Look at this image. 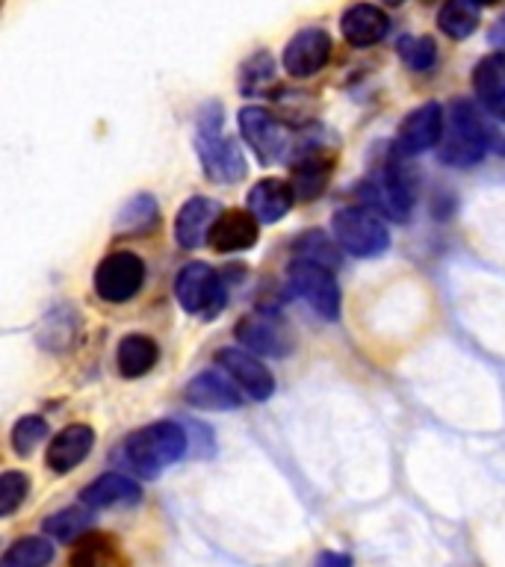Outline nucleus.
I'll return each instance as SVG.
<instances>
[{"label": "nucleus", "mask_w": 505, "mask_h": 567, "mask_svg": "<svg viewBox=\"0 0 505 567\" xmlns=\"http://www.w3.org/2000/svg\"><path fill=\"white\" fill-rule=\"evenodd\" d=\"M195 151L202 157L204 175L213 184H237L246 177V157L221 122V106L207 104L198 115V131H195Z\"/></svg>", "instance_id": "1"}, {"label": "nucleus", "mask_w": 505, "mask_h": 567, "mask_svg": "<svg viewBox=\"0 0 505 567\" xmlns=\"http://www.w3.org/2000/svg\"><path fill=\"white\" fill-rule=\"evenodd\" d=\"M122 452L133 473L154 478L166 467H172L175 461L184 458L186 432L177 423H168V420L148 423L122 443Z\"/></svg>", "instance_id": "2"}, {"label": "nucleus", "mask_w": 505, "mask_h": 567, "mask_svg": "<svg viewBox=\"0 0 505 567\" xmlns=\"http://www.w3.org/2000/svg\"><path fill=\"white\" fill-rule=\"evenodd\" d=\"M487 151V127L476 106L470 101H452L446 122H443V136L437 145V157L446 166L455 168H473L482 163Z\"/></svg>", "instance_id": "3"}, {"label": "nucleus", "mask_w": 505, "mask_h": 567, "mask_svg": "<svg viewBox=\"0 0 505 567\" xmlns=\"http://www.w3.org/2000/svg\"><path fill=\"white\" fill-rule=\"evenodd\" d=\"M399 157L402 154H396L384 166L375 168L372 175L363 177L358 184V198H361V207H370L379 216L408 221L411 210H414V186H411L405 168H399Z\"/></svg>", "instance_id": "4"}, {"label": "nucleus", "mask_w": 505, "mask_h": 567, "mask_svg": "<svg viewBox=\"0 0 505 567\" xmlns=\"http://www.w3.org/2000/svg\"><path fill=\"white\" fill-rule=\"evenodd\" d=\"M331 237L337 246L354 257H375L390 246L388 225L370 207H343L334 213Z\"/></svg>", "instance_id": "5"}, {"label": "nucleus", "mask_w": 505, "mask_h": 567, "mask_svg": "<svg viewBox=\"0 0 505 567\" xmlns=\"http://www.w3.org/2000/svg\"><path fill=\"white\" fill-rule=\"evenodd\" d=\"M175 296L186 313H202L204 319L219 317L228 287L221 284L219 272H213L207 264H186L175 278Z\"/></svg>", "instance_id": "6"}, {"label": "nucleus", "mask_w": 505, "mask_h": 567, "mask_svg": "<svg viewBox=\"0 0 505 567\" xmlns=\"http://www.w3.org/2000/svg\"><path fill=\"white\" fill-rule=\"evenodd\" d=\"M287 281H290V290L296 292L317 317H340V287H337L334 281V269L310 264V260H290Z\"/></svg>", "instance_id": "7"}, {"label": "nucleus", "mask_w": 505, "mask_h": 567, "mask_svg": "<svg viewBox=\"0 0 505 567\" xmlns=\"http://www.w3.org/2000/svg\"><path fill=\"white\" fill-rule=\"evenodd\" d=\"M145 284V264L133 251H113L95 269V292L110 305L131 301Z\"/></svg>", "instance_id": "8"}, {"label": "nucleus", "mask_w": 505, "mask_h": 567, "mask_svg": "<svg viewBox=\"0 0 505 567\" xmlns=\"http://www.w3.org/2000/svg\"><path fill=\"white\" fill-rule=\"evenodd\" d=\"M331 48H334V42H331V35L322 27H301L299 33L284 44V71L296 80L313 78L331 60Z\"/></svg>", "instance_id": "9"}, {"label": "nucleus", "mask_w": 505, "mask_h": 567, "mask_svg": "<svg viewBox=\"0 0 505 567\" xmlns=\"http://www.w3.org/2000/svg\"><path fill=\"white\" fill-rule=\"evenodd\" d=\"M239 122V133H243V140L251 145L257 157L264 159V163H278L287 154V131H284V124L278 122V115H272L264 106H243L237 115Z\"/></svg>", "instance_id": "10"}, {"label": "nucleus", "mask_w": 505, "mask_h": 567, "mask_svg": "<svg viewBox=\"0 0 505 567\" xmlns=\"http://www.w3.org/2000/svg\"><path fill=\"white\" fill-rule=\"evenodd\" d=\"M443 122H446V113H443L441 104H429L416 106L411 113L402 118L396 133V154L402 157H416L423 151H432L441 145L443 136Z\"/></svg>", "instance_id": "11"}, {"label": "nucleus", "mask_w": 505, "mask_h": 567, "mask_svg": "<svg viewBox=\"0 0 505 567\" xmlns=\"http://www.w3.org/2000/svg\"><path fill=\"white\" fill-rule=\"evenodd\" d=\"M234 334L248 352L269 354V358H284L292 349V337L287 331L281 319L266 313V310H255L237 322Z\"/></svg>", "instance_id": "12"}, {"label": "nucleus", "mask_w": 505, "mask_h": 567, "mask_svg": "<svg viewBox=\"0 0 505 567\" xmlns=\"http://www.w3.org/2000/svg\"><path fill=\"white\" fill-rule=\"evenodd\" d=\"M216 367L221 372H228L230 381L248 399H255V402H266L275 393L272 372L266 370V363L260 358H255L251 352H243V349H219L216 352Z\"/></svg>", "instance_id": "13"}, {"label": "nucleus", "mask_w": 505, "mask_h": 567, "mask_svg": "<svg viewBox=\"0 0 505 567\" xmlns=\"http://www.w3.org/2000/svg\"><path fill=\"white\" fill-rule=\"evenodd\" d=\"M219 216V202L204 198V195H195V198L181 204V210H177L175 219L177 246L186 248V251H195V248H202L204 243H210V230Z\"/></svg>", "instance_id": "14"}, {"label": "nucleus", "mask_w": 505, "mask_h": 567, "mask_svg": "<svg viewBox=\"0 0 505 567\" xmlns=\"http://www.w3.org/2000/svg\"><path fill=\"white\" fill-rule=\"evenodd\" d=\"M184 399L202 411H234L243 405L239 388L230 381L228 372L204 370L184 388Z\"/></svg>", "instance_id": "15"}, {"label": "nucleus", "mask_w": 505, "mask_h": 567, "mask_svg": "<svg viewBox=\"0 0 505 567\" xmlns=\"http://www.w3.org/2000/svg\"><path fill=\"white\" fill-rule=\"evenodd\" d=\"M257 234H260V221L251 210H221L210 230V246L221 255H237L255 246Z\"/></svg>", "instance_id": "16"}, {"label": "nucleus", "mask_w": 505, "mask_h": 567, "mask_svg": "<svg viewBox=\"0 0 505 567\" xmlns=\"http://www.w3.org/2000/svg\"><path fill=\"white\" fill-rule=\"evenodd\" d=\"M92 446H95V432L86 423H74L53 437L51 446H48V455H44V464L62 476V473H71L74 467H80L89 458Z\"/></svg>", "instance_id": "17"}, {"label": "nucleus", "mask_w": 505, "mask_h": 567, "mask_svg": "<svg viewBox=\"0 0 505 567\" xmlns=\"http://www.w3.org/2000/svg\"><path fill=\"white\" fill-rule=\"evenodd\" d=\"M390 30L388 12L375 3H352L340 18V33L352 48H370Z\"/></svg>", "instance_id": "18"}, {"label": "nucleus", "mask_w": 505, "mask_h": 567, "mask_svg": "<svg viewBox=\"0 0 505 567\" xmlns=\"http://www.w3.org/2000/svg\"><path fill=\"white\" fill-rule=\"evenodd\" d=\"M292 202H296V193H292L290 181L284 177H264L257 181L251 189H248V210L255 213V219L260 225H275L281 221L287 213H290Z\"/></svg>", "instance_id": "19"}, {"label": "nucleus", "mask_w": 505, "mask_h": 567, "mask_svg": "<svg viewBox=\"0 0 505 567\" xmlns=\"http://www.w3.org/2000/svg\"><path fill=\"white\" fill-rule=\"evenodd\" d=\"M473 92L494 115L505 118V51L482 56L473 69Z\"/></svg>", "instance_id": "20"}, {"label": "nucleus", "mask_w": 505, "mask_h": 567, "mask_svg": "<svg viewBox=\"0 0 505 567\" xmlns=\"http://www.w3.org/2000/svg\"><path fill=\"white\" fill-rule=\"evenodd\" d=\"M142 487L124 473H104L80 491V503L89 508H113V505H136Z\"/></svg>", "instance_id": "21"}, {"label": "nucleus", "mask_w": 505, "mask_h": 567, "mask_svg": "<svg viewBox=\"0 0 505 567\" xmlns=\"http://www.w3.org/2000/svg\"><path fill=\"white\" fill-rule=\"evenodd\" d=\"M334 166L326 154H308L301 157L296 166H292V193H296V202H317L319 195L326 193L328 177H331Z\"/></svg>", "instance_id": "22"}, {"label": "nucleus", "mask_w": 505, "mask_h": 567, "mask_svg": "<svg viewBox=\"0 0 505 567\" xmlns=\"http://www.w3.org/2000/svg\"><path fill=\"white\" fill-rule=\"evenodd\" d=\"M69 567H118V547L106 532H86L71 544Z\"/></svg>", "instance_id": "23"}, {"label": "nucleus", "mask_w": 505, "mask_h": 567, "mask_svg": "<svg viewBox=\"0 0 505 567\" xmlns=\"http://www.w3.org/2000/svg\"><path fill=\"white\" fill-rule=\"evenodd\" d=\"M159 349L157 343L145 334H127L118 343V352H115V367L122 372L124 379H140L145 372H151V367L157 363Z\"/></svg>", "instance_id": "24"}, {"label": "nucleus", "mask_w": 505, "mask_h": 567, "mask_svg": "<svg viewBox=\"0 0 505 567\" xmlns=\"http://www.w3.org/2000/svg\"><path fill=\"white\" fill-rule=\"evenodd\" d=\"M478 24H482V16H478V7L473 0H446L437 12L441 33L455 39V42L470 39L478 30Z\"/></svg>", "instance_id": "25"}, {"label": "nucleus", "mask_w": 505, "mask_h": 567, "mask_svg": "<svg viewBox=\"0 0 505 567\" xmlns=\"http://www.w3.org/2000/svg\"><path fill=\"white\" fill-rule=\"evenodd\" d=\"M275 83H278L275 62L266 51L251 53V56L239 65V92L246 97L266 95V92H272Z\"/></svg>", "instance_id": "26"}, {"label": "nucleus", "mask_w": 505, "mask_h": 567, "mask_svg": "<svg viewBox=\"0 0 505 567\" xmlns=\"http://www.w3.org/2000/svg\"><path fill=\"white\" fill-rule=\"evenodd\" d=\"M157 202L151 198L148 193L133 195L131 202L124 204L118 210V219H115V230L124 234V237H140V234H148L154 225H157Z\"/></svg>", "instance_id": "27"}, {"label": "nucleus", "mask_w": 505, "mask_h": 567, "mask_svg": "<svg viewBox=\"0 0 505 567\" xmlns=\"http://www.w3.org/2000/svg\"><path fill=\"white\" fill-rule=\"evenodd\" d=\"M292 260H310V264L337 269V266H340L337 239L326 237L322 230H308V234H301V237L292 243Z\"/></svg>", "instance_id": "28"}, {"label": "nucleus", "mask_w": 505, "mask_h": 567, "mask_svg": "<svg viewBox=\"0 0 505 567\" xmlns=\"http://www.w3.org/2000/svg\"><path fill=\"white\" fill-rule=\"evenodd\" d=\"M53 561V544L48 538H18L3 553L0 567H48Z\"/></svg>", "instance_id": "29"}, {"label": "nucleus", "mask_w": 505, "mask_h": 567, "mask_svg": "<svg viewBox=\"0 0 505 567\" xmlns=\"http://www.w3.org/2000/svg\"><path fill=\"white\" fill-rule=\"evenodd\" d=\"M42 529L48 538L62 540V544H74L89 529V505H83V508H62V512L51 514L42 523Z\"/></svg>", "instance_id": "30"}, {"label": "nucleus", "mask_w": 505, "mask_h": 567, "mask_svg": "<svg viewBox=\"0 0 505 567\" xmlns=\"http://www.w3.org/2000/svg\"><path fill=\"white\" fill-rule=\"evenodd\" d=\"M396 53L411 71H429L437 60V44H434L432 35H402Z\"/></svg>", "instance_id": "31"}, {"label": "nucleus", "mask_w": 505, "mask_h": 567, "mask_svg": "<svg viewBox=\"0 0 505 567\" xmlns=\"http://www.w3.org/2000/svg\"><path fill=\"white\" fill-rule=\"evenodd\" d=\"M27 494H30V478L18 470H7L0 476V517H12L18 505L27 499Z\"/></svg>", "instance_id": "32"}, {"label": "nucleus", "mask_w": 505, "mask_h": 567, "mask_svg": "<svg viewBox=\"0 0 505 567\" xmlns=\"http://www.w3.org/2000/svg\"><path fill=\"white\" fill-rule=\"evenodd\" d=\"M44 434H48V423L42 416H21L12 429V446L18 455H30L44 441Z\"/></svg>", "instance_id": "33"}, {"label": "nucleus", "mask_w": 505, "mask_h": 567, "mask_svg": "<svg viewBox=\"0 0 505 567\" xmlns=\"http://www.w3.org/2000/svg\"><path fill=\"white\" fill-rule=\"evenodd\" d=\"M313 567H352V558L346 553H322Z\"/></svg>", "instance_id": "34"}, {"label": "nucleus", "mask_w": 505, "mask_h": 567, "mask_svg": "<svg viewBox=\"0 0 505 567\" xmlns=\"http://www.w3.org/2000/svg\"><path fill=\"white\" fill-rule=\"evenodd\" d=\"M491 44H496V48H505V16L499 18L494 30H491Z\"/></svg>", "instance_id": "35"}, {"label": "nucleus", "mask_w": 505, "mask_h": 567, "mask_svg": "<svg viewBox=\"0 0 505 567\" xmlns=\"http://www.w3.org/2000/svg\"><path fill=\"white\" fill-rule=\"evenodd\" d=\"M476 7H494V3H499V0H473Z\"/></svg>", "instance_id": "36"}, {"label": "nucleus", "mask_w": 505, "mask_h": 567, "mask_svg": "<svg viewBox=\"0 0 505 567\" xmlns=\"http://www.w3.org/2000/svg\"><path fill=\"white\" fill-rule=\"evenodd\" d=\"M379 3H388V7H402L405 0H379Z\"/></svg>", "instance_id": "37"}, {"label": "nucleus", "mask_w": 505, "mask_h": 567, "mask_svg": "<svg viewBox=\"0 0 505 567\" xmlns=\"http://www.w3.org/2000/svg\"><path fill=\"white\" fill-rule=\"evenodd\" d=\"M423 3H437V0H423ZM443 3H446V0H443Z\"/></svg>", "instance_id": "38"}]
</instances>
